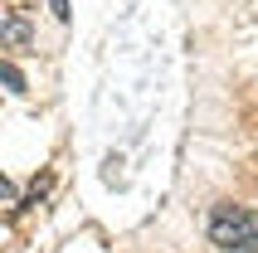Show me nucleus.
Returning <instances> with one entry per match:
<instances>
[{
	"mask_svg": "<svg viewBox=\"0 0 258 253\" xmlns=\"http://www.w3.org/2000/svg\"><path fill=\"white\" fill-rule=\"evenodd\" d=\"M210 243L224 253H253L258 248V210H248V205H215L210 210Z\"/></svg>",
	"mask_w": 258,
	"mask_h": 253,
	"instance_id": "1",
	"label": "nucleus"
},
{
	"mask_svg": "<svg viewBox=\"0 0 258 253\" xmlns=\"http://www.w3.org/2000/svg\"><path fill=\"white\" fill-rule=\"evenodd\" d=\"M29 44V25L15 10H5V49H25Z\"/></svg>",
	"mask_w": 258,
	"mask_h": 253,
	"instance_id": "2",
	"label": "nucleus"
},
{
	"mask_svg": "<svg viewBox=\"0 0 258 253\" xmlns=\"http://www.w3.org/2000/svg\"><path fill=\"white\" fill-rule=\"evenodd\" d=\"M5 83H10V93H25V73L15 69V64H5Z\"/></svg>",
	"mask_w": 258,
	"mask_h": 253,
	"instance_id": "3",
	"label": "nucleus"
},
{
	"mask_svg": "<svg viewBox=\"0 0 258 253\" xmlns=\"http://www.w3.org/2000/svg\"><path fill=\"white\" fill-rule=\"evenodd\" d=\"M49 10H54L58 20H69V0H49Z\"/></svg>",
	"mask_w": 258,
	"mask_h": 253,
	"instance_id": "4",
	"label": "nucleus"
}]
</instances>
